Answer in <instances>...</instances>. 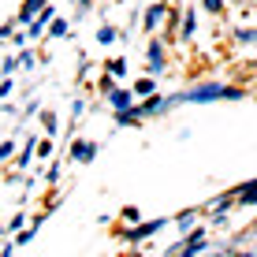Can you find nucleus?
Wrapping results in <instances>:
<instances>
[{"instance_id":"9d476101","label":"nucleus","mask_w":257,"mask_h":257,"mask_svg":"<svg viewBox=\"0 0 257 257\" xmlns=\"http://www.w3.org/2000/svg\"><path fill=\"white\" fill-rule=\"evenodd\" d=\"M238 201H242V205H253V201H257V183H250V187L238 190Z\"/></svg>"},{"instance_id":"f03ea898","label":"nucleus","mask_w":257,"mask_h":257,"mask_svg":"<svg viewBox=\"0 0 257 257\" xmlns=\"http://www.w3.org/2000/svg\"><path fill=\"white\" fill-rule=\"evenodd\" d=\"M146 60H149V71H153V75H161V71H164V45H161V41H149Z\"/></svg>"},{"instance_id":"20e7f679","label":"nucleus","mask_w":257,"mask_h":257,"mask_svg":"<svg viewBox=\"0 0 257 257\" xmlns=\"http://www.w3.org/2000/svg\"><path fill=\"white\" fill-rule=\"evenodd\" d=\"M49 23H52V8H41V12L30 19V30H26V34H34V38H38V34H45Z\"/></svg>"},{"instance_id":"7ed1b4c3","label":"nucleus","mask_w":257,"mask_h":257,"mask_svg":"<svg viewBox=\"0 0 257 257\" xmlns=\"http://www.w3.org/2000/svg\"><path fill=\"white\" fill-rule=\"evenodd\" d=\"M161 227H164V220H153V224H142V227H135V231H123V238H127V242H142L146 235L161 231Z\"/></svg>"},{"instance_id":"2eb2a0df","label":"nucleus","mask_w":257,"mask_h":257,"mask_svg":"<svg viewBox=\"0 0 257 257\" xmlns=\"http://www.w3.org/2000/svg\"><path fill=\"white\" fill-rule=\"evenodd\" d=\"M41 123H45V131H49V135L56 131V116H52V112H45V116H41Z\"/></svg>"},{"instance_id":"1a4fd4ad","label":"nucleus","mask_w":257,"mask_h":257,"mask_svg":"<svg viewBox=\"0 0 257 257\" xmlns=\"http://www.w3.org/2000/svg\"><path fill=\"white\" fill-rule=\"evenodd\" d=\"M161 19H164V4H153V8L146 12V30H153V26L161 23Z\"/></svg>"},{"instance_id":"0eeeda50","label":"nucleus","mask_w":257,"mask_h":257,"mask_svg":"<svg viewBox=\"0 0 257 257\" xmlns=\"http://www.w3.org/2000/svg\"><path fill=\"white\" fill-rule=\"evenodd\" d=\"M41 8H45V0H26V4L19 8V23H30L34 15L41 12Z\"/></svg>"},{"instance_id":"9b49d317","label":"nucleus","mask_w":257,"mask_h":257,"mask_svg":"<svg viewBox=\"0 0 257 257\" xmlns=\"http://www.w3.org/2000/svg\"><path fill=\"white\" fill-rule=\"evenodd\" d=\"M49 34H52V38H64V34H67V19H52L49 23Z\"/></svg>"},{"instance_id":"dca6fc26","label":"nucleus","mask_w":257,"mask_h":257,"mask_svg":"<svg viewBox=\"0 0 257 257\" xmlns=\"http://www.w3.org/2000/svg\"><path fill=\"white\" fill-rule=\"evenodd\" d=\"M205 4V12H224V0H201Z\"/></svg>"},{"instance_id":"423d86ee","label":"nucleus","mask_w":257,"mask_h":257,"mask_svg":"<svg viewBox=\"0 0 257 257\" xmlns=\"http://www.w3.org/2000/svg\"><path fill=\"white\" fill-rule=\"evenodd\" d=\"M108 101H112V108H116V112H123V108H131L135 93H131V90H108Z\"/></svg>"},{"instance_id":"39448f33","label":"nucleus","mask_w":257,"mask_h":257,"mask_svg":"<svg viewBox=\"0 0 257 257\" xmlns=\"http://www.w3.org/2000/svg\"><path fill=\"white\" fill-rule=\"evenodd\" d=\"M71 157H75V161H93V157H97V146H93V142H86V138H78L75 149H71Z\"/></svg>"},{"instance_id":"a211bd4d","label":"nucleus","mask_w":257,"mask_h":257,"mask_svg":"<svg viewBox=\"0 0 257 257\" xmlns=\"http://www.w3.org/2000/svg\"><path fill=\"white\" fill-rule=\"evenodd\" d=\"M34 231H38V227H26V231H23L19 238H15V242H19V246H23V242H30V238H34Z\"/></svg>"},{"instance_id":"f8f14e48","label":"nucleus","mask_w":257,"mask_h":257,"mask_svg":"<svg viewBox=\"0 0 257 257\" xmlns=\"http://www.w3.org/2000/svg\"><path fill=\"white\" fill-rule=\"evenodd\" d=\"M194 26H198V19H194V12H187V15H183V38H190Z\"/></svg>"},{"instance_id":"6ab92c4d","label":"nucleus","mask_w":257,"mask_h":257,"mask_svg":"<svg viewBox=\"0 0 257 257\" xmlns=\"http://www.w3.org/2000/svg\"><path fill=\"white\" fill-rule=\"evenodd\" d=\"M238 41H257V30H238Z\"/></svg>"},{"instance_id":"f3484780","label":"nucleus","mask_w":257,"mask_h":257,"mask_svg":"<svg viewBox=\"0 0 257 257\" xmlns=\"http://www.w3.org/2000/svg\"><path fill=\"white\" fill-rule=\"evenodd\" d=\"M12 149H15L12 142H0V161H8V157H12Z\"/></svg>"},{"instance_id":"f257e3e1","label":"nucleus","mask_w":257,"mask_h":257,"mask_svg":"<svg viewBox=\"0 0 257 257\" xmlns=\"http://www.w3.org/2000/svg\"><path fill=\"white\" fill-rule=\"evenodd\" d=\"M242 90H235V86H220V82H205L198 86V90H187L179 97H172L168 104H205V101H238Z\"/></svg>"},{"instance_id":"4be33fe9","label":"nucleus","mask_w":257,"mask_h":257,"mask_svg":"<svg viewBox=\"0 0 257 257\" xmlns=\"http://www.w3.org/2000/svg\"><path fill=\"white\" fill-rule=\"evenodd\" d=\"M0 238H4V227H0Z\"/></svg>"},{"instance_id":"ddd939ff","label":"nucleus","mask_w":257,"mask_h":257,"mask_svg":"<svg viewBox=\"0 0 257 257\" xmlns=\"http://www.w3.org/2000/svg\"><path fill=\"white\" fill-rule=\"evenodd\" d=\"M108 75H127V64H123V60H108Z\"/></svg>"},{"instance_id":"aec40b11","label":"nucleus","mask_w":257,"mask_h":257,"mask_svg":"<svg viewBox=\"0 0 257 257\" xmlns=\"http://www.w3.org/2000/svg\"><path fill=\"white\" fill-rule=\"evenodd\" d=\"M8 93H12V82L4 78V82H0V97H8Z\"/></svg>"},{"instance_id":"412c9836","label":"nucleus","mask_w":257,"mask_h":257,"mask_svg":"<svg viewBox=\"0 0 257 257\" xmlns=\"http://www.w3.org/2000/svg\"><path fill=\"white\" fill-rule=\"evenodd\" d=\"M78 4H82V8H86V4H90V0H78Z\"/></svg>"},{"instance_id":"4468645a","label":"nucleus","mask_w":257,"mask_h":257,"mask_svg":"<svg viewBox=\"0 0 257 257\" xmlns=\"http://www.w3.org/2000/svg\"><path fill=\"white\" fill-rule=\"evenodd\" d=\"M112 38H116V30H112V26H101V34H97V41H104V45H108Z\"/></svg>"},{"instance_id":"6e6552de","label":"nucleus","mask_w":257,"mask_h":257,"mask_svg":"<svg viewBox=\"0 0 257 257\" xmlns=\"http://www.w3.org/2000/svg\"><path fill=\"white\" fill-rule=\"evenodd\" d=\"M131 93L146 101V97H153V93H157V82H153V78H138V82H135V90H131Z\"/></svg>"}]
</instances>
